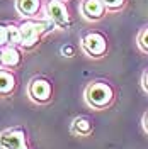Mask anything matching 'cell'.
Masks as SVG:
<instances>
[{
	"label": "cell",
	"instance_id": "obj_19",
	"mask_svg": "<svg viewBox=\"0 0 148 149\" xmlns=\"http://www.w3.org/2000/svg\"><path fill=\"white\" fill-rule=\"evenodd\" d=\"M63 2H66V0H63Z\"/></svg>",
	"mask_w": 148,
	"mask_h": 149
},
{
	"label": "cell",
	"instance_id": "obj_14",
	"mask_svg": "<svg viewBox=\"0 0 148 149\" xmlns=\"http://www.w3.org/2000/svg\"><path fill=\"white\" fill-rule=\"evenodd\" d=\"M9 46V27L7 24H0V47Z\"/></svg>",
	"mask_w": 148,
	"mask_h": 149
},
{
	"label": "cell",
	"instance_id": "obj_11",
	"mask_svg": "<svg viewBox=\"0 0 148 149\" xmlns=\"http://www.w3.org/2000/svg\"><path fill=\"white\" fill-rule=\"evenodd\" d=\"M70 129H72V134H75V136L89 137L94 132V122L89 117H85V115H78V117H75L72 120Z\"/></svg>",
	"mask_w": 148,
	"mask_h": 149
},
{
	"label": "cell",
	"instance_id": "obj_13",
	"mask_svg": "<svg viewBox=\"0 0 148 149\" xmlns=\"http://www.w3.org/2000/svg\"><path fill=\"white\" fill-rule=\"evenodd\" d=\"M102 2H104L107 12H119V10H123L126 7V3H128V0H102Z\"/></svg>",
	"mask_w": 148,
	"mask_h": 149
},
{
	"label": "cell",
	"instance_id": "obj_12",
	"mask_svg": "<svg viewBox=\"0 0 148 149\" xmlns=\"http://www.w3.org/2000/svg\"><path fill=\"white\" fill-rule=\"evenodd\" d=\"M136 44H138L141 53L148 54V26H145V27L138 32V36H136Z\"/></svg>",
	"mask_w": 148,
	"mask_h": 149
},
{
	"label": "cell",
	"instance_id": "obj_6",
	"mask_svg": "<svg viewBox=\"0 0 148 149\" xmlns=\"http://www.w3.org/2000/svg\"><path fill=\"white\" fill-rule=\"evenodd\" d=\"M0 149H29L27 134L20 127H12L0 132Z\"/></svg>",
	"mask_w": 148,
	"mask_h": 149
},
{
	"label": "cell",
	"instance_id": "obj_3",
	"mask_svg": "<svg viewBox=\"0 0 148 149\" xmlns=\"http://www.w3.org/2000/svg\"><path fill=\"white\" fill-rule=\"evenodd\" d=\"M80 47L89 58L99 59L104 58L107 49H109V42L106 34H102L99 31H90L87 34H83V37L80 39Z\"/></svg>",
	"mask_w": 148,
	"mask_h": 149
},
{
	"label": "cell",
	"instance_id": "obj_7",
	"mask_svg": "<svg viewBox=\"0 0 148 149\" xmlns=\"http://www.w3.org/2000/svg\"><path fill=\"white\" fill-rule=\"evenodd\" d=\"M106 12H107V9H106L102 0H82L80 14L89 22H97V20L104 19Z\"/></svg>",
	"mask_w": 148,
	"mask_h": 149
},
{
	"label": "cell",
	"instance_id": "obj_1",
	"mask_svg": "<svg viewBox=\"0 0 148 149\" xmlns=\"http://www.w3.org/2000/svg\"><path fill=\"white\" fill-rule=\"evenodd\" d=\"M19 29H20V37H22L20 47L24 51H31V49L37 47L43 36H46L48 32H51L58 27L55 26V22L51 19L44 15L43 19L24 17L19 22Z\"/></svg>",
	"mask_w": 148,
	"mask_h": 149
},
{
	"label": "cell",
	"instance_id": "obj_5",
	"mask_svg": "<svg viewBox=\"0 0 148 149\" xmlns=\"http://www.w3.org/2000/svg\"><path fill=\"white\" fill-rule=\"evenodd\" d=\"M44 15L51 19L58 29H68L72 26V15L63 0H48L44 5Z\"/></svg>",
	"mask_w": 148,
	"mask_h": 149
},
{
	"label": "cell",
	"instance_id": "obj_18",
	"mask_svg": "<svg viewBox=\"0 0 148 149\" xmlns=\"http://www.w3.org/2000/svg\"><path fill=\"white\" fill-rule=\"evenodd\" d=\"M0 68H2V47H0Z\"/></svg>",
	"mask_w": 148,
	"mask_h": 149
},
{
	"label": "cell",
	"instance_id": "obj_16",
	"mask_svg": "<svg viewBox=\"0 0 148 149\" xmlns=\"http://www.w3.org/2000/svg\"><path fill=\"white\" fill-rule=\"evenodd\" d=\"M141 86H143V90L148 93V68L143 71V74H141Z\"/></svg>",
	"mask_w": 148,
	"mask_h": 149
},
{
	"label": "cell",
	"instance_id": "obj_9",
	"mask_svg": "<svg viewBox=\"0 0 148 149\" xmlns=\"http://www.w3.org/2000/svg\"><path fill=\"white\" fill-rule=\"evenodd\" d=\"M17 88V76L12 70L0 68V97L7 98Z\"/></svg>",
	"mask_w": 148,
	"mask_h": 149
},
{
	"label": "cell",
	"instance_id": "obj_2",
	"mask_svg": "<svg viewBox=\"0 0 148 149\" xmlns=\"http://www.w3.org/2000/svg\"><path fill=\"white\" fill-rule=\"evenodd\" d=\"M85 103L94 110H106L116 100V90L106 80H95L85 86L83 92Z\"/></svg>",
	"mask_w": 148,
	"mask_h": 149
},
{
	"label": "cell",
	"instance_id": "obj_4",
	"mask_svg": "<svg viewBox=\"0 0 148 149\" xmlns=\"http://www.w3.org/2000/svg\"><path fill=\"white\" fill-rule=\"evenodd\" d=\"M27 97L37 105H46L53 98V83L44 76H34L27 85Z\"/></svg>",
	"mask_w": 148,
	"mask_h": 149
},
{
	"label": "cell",
	"instance_id": "obj_8",
	"mask_svg": "<svg viewBox=\"0 0 148 149\" xmlns=\"http://www.w3.org/2000/svg\"><path fill=\"white\" fill-rule=\"evenodd\" d=\"M22 47L19 46H5L2 47V68H7V70H17L19 66L22 65Z\"/></svg>",
	"mask_w": 148,
	"mask_h": 149
},
{
	"label": "cell",
	"instance_id": "obj_10",
	"mask_svg": "<svg viewBox=\"0 0 148 149\" xmlns=\"http://www.w3.org/2000/svg\"><path fill=\"white\" fill-rule=\"evenodd\" d=\"M41 7L43 0H16V10L22 17H37Z\"/></svg>",
	"mask_w": 148,
	"mask_h": 149
},
{
	"label": "cell",
	"instance_id": "obj_15",
	"mask_svg": "<svg viewBox=\"0 0 148 149\" xmlns=\"http://www.w3.org/2000/svg\"><path fill=\"white\" fill-rule=\"evenodd\" d=\"M61 54H65L66 58H73L75 56V47L73 46H63L61 47Z\"/></svg>",
	"mask_w": 148,
	"mask_h": 149
},
{
	"label": "cell",
	"instance_id": "obj_17",
	"mask_svg": "<svg viewBox=\"0 0 148 149\" xmlns=\"http://www.w3.org/2000/svg\"><path fill=\"white\" fill-rule=\"evenodd\" d=\"M141 125H143V130L148 134V110L143 113V117H141Z\"/></svg>",
	"mask_w": 148,
	"mask_h": 149
}]
</instances>
